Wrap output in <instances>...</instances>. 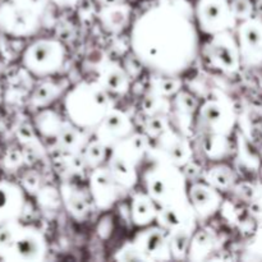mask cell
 <instances>
[{"instance_id": "1", "label": "cell", "mask_w": 262, "mask_h": 262, "mask_svg": "<svg viewBox=\"0 0 262 262\" xmlns=\"http://www.w3.org/2000/svg\"><path fill=\"white\" fill-rule=\"evenodd\" d=\"M194 9L164 2L143 10L130 25V53L150 74L183 77L201 53Z\"/></svg>"}, {"instance_id": "2", "label": "cell", "mask_w": 262, "mask_h": 262, "mask_svg": "<svg viewBox=\"0 0 262 262\" xmlns=\"http://www.w3.org/2000/svg\"><path fill=\"white\" fill-rule=\"evenodd\" d=\"M113 96L95 79L81 81L64 94V117L82 129L94 133L109 110Z\"/></svg>"}, {"instance_id": "3", "label": "cell", "mask_w": 262, "mask_h": 262, "mask_svg": "<svg viewBox=\"0 0 262 262\" xmlns=\"http://www.w3.org/2000/svg\"><path fill=\"white\" fill-rule=\"evenodd\" d=\"M147 166L141 169L142 189L159 207L179 204L188 200V181L179 166L164 160L148 159Z\"/></svg>"}, {"instance_id": "4", "label": "cell", "mask_w": 262, "mask_h": 262, "mask_svg": "<svg viewBox=\"0 0 262 262\" xmlns=\"http://www.w3.org/2000/svg\"><path fill=\"white\" fill-rule=\"evenodd\" d=\"M238 125V115L232 100L212 90L201 101L194 119V136L216 135L232 137Z\"/></svg>"}, {"instance_id": "5", "label": "cell", "mask_w": 262, "mask_h": 262, "mask_svg": "<svg viewBox=\"0 0 262 262\" xmlns=\"http://www.w3.org/2000/svg\"><path fill=\"white\" fill-rule=\"evenodd\" d=\"M66 45L59 37H40L33 40L22 54V66L37 78H50L64 68L67 61Z\"/></svg>"}, {"instance_id": "6", "label": "cell", "mask_w": 262, "mask_h": 262, "mask_svg": "<svg viewBox=\"0 0 262 262\" xmlns=\"http://www.w3.org/2000/svg\"><path fill=\"white\" fill-rule=\"evenodd\" d=\"M200 55L204 56L210 68H214L225 76H234L242 68V59L234 30L207 36V40L201 43Z\"/></svg>"}, {"instance_id": "7", "label": "cell", "mask_w": 262, "mask_h": 262, "mask_svg": "<svg viewBox=\"0 0 262 262\" xmlns=\"http://www.w3.org/2000/svg\"><path fill=\"white\" fill-rule=\"evenodd\" d=\"M49 245L40 229L18 222L9 250L3 260L10 262H41L46 260Z\"/></svg>"}, {"instance_id": "8", "label": "cell", "mask_w": 262, "mask_h": 262, "mask_svg": "<svg viewBox=\"0 0 262 262\" xmlns=\"http://www.w3.org/2000/svg\"><path fill=\"white\" fill-rule=\"evenodd\" d=\"M193 9L201 35L212 36L233 31L238 25L229 0H199Z\"/></svg>"}, {"instance_id": "9", "label": "cell", "mask_w": 262, "mask_h": 262, "mask_svg": "<svg viewBox=\"0 0 262 262\" xmlns=\"http://www.w3.org/2000/svg\"><path fill=\"white\" fill-rule=\"evenodd\" d=\"M151 142L152 145L147 159L168 161L173 165L183 168L196 158L191 138L173 127Z\"/></svg>"}, {"instance_id": "10", "label": "cell", "mask_w": 262, "mask_h": 262, "mask_svg": "<svg viewBox=\"0 0 262 262\" xmlns=\"http://www.w3.org/2000/svg\"><path fill=\"white\" fill-rule=\"evenodd\" d=\"M87 186L99 211H107L114 207L127 193L114 178L106 164L89 171Z\"/></svg>"}, {"instance_id": "11", "label": "cell", "mask_w": 262, "mask_h": 262, "mask_svg": "<svg viewBox=\"0 0 262 262\" xmlns=\"http://www.w3.org/2000/svg\"><path fill=\"white\" fill-rule=\"evenodd\" d=\"M41 17L5 2L0 5V32L9 37H32L40 31Z\"/></svg>"}, {"instance_id": "12", "label": "cell", "mask_w": 262, "mask_h": 262, "mask_svg": "<svg viewBox=\"0 0 262 262\" xmlns=\"http://www.w3.org/2000/svg\"><path fill=\"white\" fill-rule=\"evenodd\" d=\"M242 67L255 68L262 64V20L251 17L235 27Z\"/></svg>"}, {"instance_id": "13", "label": "cell", "mask_w": 262, "mask_h": 262, "mask_svg": "<svg viewBox=\"0 0 262 262\" xmlns=\"http://www.w3.org/2000/svg\"><path fill=\"white\" fill-rule=\"evenodd\" d=\"M132 241L141 251V253L145 256L146 262L173 260L168 230H165L156 223L140 228Z\"/></svg>"}, {"instance_id": "14", "label": "cell", "mask_w": 262, "mask_h": 262, "mask_svg": "<svg viewBox=\"0 0 262 262\" xmlns=\"http://www.w3.org/2000/svg\"><path fill=\"white\" fill-rule=\"evenodd\" d=\"M63 207L67 214L77 223H84L96 209L89 186L79 181H61L59 186Z\"/></svg>"}, {"instance_id": "15", "label": "cell", "mask_w": 262, "mask_h": 262, "mask_svg": "<svg viewBox=\"0 0 262 262\" xmlns=\"http://www.w3.org/2000/svg\"><path fill=\"white\" fill-rule=\"evenodd\" d=\"M133 132H136L135 123L129 115L124 110L114 106L105 115L92 136L112 150L115 145L129 137Z\"/></svg>"}, {"instance_id": "16", "label": "cell", "mask_w": 262, "mask_h": 262, "mask_svg": "<svg viewBox=\"0 0 262 262\" xmlns=\"http://www.w3.org/2000/svg\"><path fill=\"white\" fill-rule=\"evenodd\" d=\"M224 200V193L205 181L189 183L188 201L196 212L199 223L207 222L220 212Z\"/></svg>"}, {"instance_id": "17", "label": "cell", "mask_w": 262, "mask_h": 262, "mask_svg": "<svg viewBox=\"0 0 262 262\" xmlns=\"http://www.w3.org/2000/svg\"><path fill=\"white\" fill-rule=\"evenodd\" d=\"M201 101L199 96L189 90L183 89L171 99V109L169 118L173 128L193 140L194 119Z\"/></svg>"}, {"instance_id": "18", "label": "cell", "mask_w": 262, "mask_h": 262, "mask_svg": "<svg viewBox=\"0 0 262 262\" xmlns=\"http://www.w3.org/2000/svg\"><path fill=\"white\" fill-rule=\"evenodd\" d=\"M156 224L168 230V233H194L200 223L193 207L191 206L188 200H186L179 204L160 207L156 217Z\"/></svg>"}, {"instance_id": "19", "label": "cell", "mask_w": 262, "mask_h": 262, "mask_svg": "<svg viewBox=\"0 0 262 262\" xmlns=\"http://www.w3.org/2000/svg\"><path fill=\"white\" fill-rule=\"evenodd\" d=\"M26 194L19 183L0 181V227L19 222L25 212Z\"/></svg>"}, {"instance_id": "20", "label": "cell", "mask_w": 262, "mask_h": 262, "mask_svg": "<svg viewBox=\"0 0 262 262\" xmlns=\"http://www.w3.org/2000/svg\"><path fill=\"white\" fill-rule=\"evenodd\" d=\"M96 81L114 96H125L129 92L132 84V77L124 68V66L117 61H107L99 69Z\"/></svg>"}, {"instance_id": "21", "label": "cell", "mask_w": 262, "mask_h": 262, "mask_svg": "<svg viewBox=\"0 0 262 262\" xmlns=\"http://www.w3.org/2000/svg\"><path fill=\"white\" fill-rule=\"evenodd\" d=\"M92 133L82 129L66 118L58 136L54 140L55 148L64 155H81L91 140Z\"/></svg>"}, {"instance_id": "22", "label": "cell", "mask_w": 262, "mask_h": 262, "mask_svg": "<svg viewBox=\"0 0 262 262\" xmlns=\"http://www.w3.org/2000/svg\"><path fill=\"white\" fill-rule=\"evenodd\" d=\"M194 141V152L200 159L210 161V163H216V161H224L229 156L230 147V137L216 135H206V136H196Z\"/></svg>"}, {"instance_id": "23", "label": "cell", "mask_w": 262, "mask_h": 262, "mask_svg": "<svg viewBox=\"0 0 262 262\" xmlns=\"http://www.w3.org/2000/svg\"><path fill=\"white\" fill-rule=\"evenodd\" d=\"M222 248V238L215 230L210 228H197L193 233L189 246L188 261L209 260L214 253Z\"/></svg>"}, {"instance_id": "24", "label": "cell", "mask_w": 262, "mask_h": 262, "mask_svg": "<svg viewBox=\"0 0 262 262\" xmlns=\"http://www.w3.org/2000/svg\"><path fill=\"white\" fill-rule=\"evenodd\" d=\"M159 209V205L143 189L133 192L129 202L130 223L137 228L155 224Z\"/></svg>"}, {"instance_id": "25", "label": "cell", "mask_w": 262, "mask_h": 262, "mask_svg": "<svg viewBox=\"0 0 262 262\" xmlns=\"http://www.w3.org/2000/svg\"><path fill=\"white\" fill-rule=\"evenodd\" d=\"M130 15H132V10L129 5L125 3H118V4L101 7L97 18H99L102 30L106 31L110 35H119L132 25Z\"/></svg>"}, {"instance_id": "26", "label": "cell", "mask_w": 262, "mask_h": 262, "mask_svg": "<svg viewBox=\"0 0 262 262\" xmlns=\"http://www.w3.org/2000/svg\"><path fill=\"white\" fill-rule=\"evenodd\" d=\"M106 165L114 176V178L118 181V183L127 192L133 191L136 186L140 183L141 168L133 164L132 161L110 151Z\"/></svg>"}, {"instance_id": "27", "label": "cell", "mask_w": 262, "mask_h": 262, "mask_svg": "<svg viewBox=\"0 0 262 262\" xmlns=\"http://www.w3.org/2000/svg\"><path fill=\"white\" fill-rule=\"evenodd\" d=\"M202 181L225 194L230 193L234 189L239 179H238L237 171L229 164L224 161H216V163H211V165L205 169Z\"/></svg>"}, {"instance_id": "28", "label": "cell", "mask_w": 262, "mask_h": 262, "mask_svg": "<svg viewBox=\"0 0 262 262\" xmlns=\"http://www.w3.org/2000/svg\"><path fill=\"white\" fill-rule=\"evenodd\" d=\"M64 87L50 78H43L31 94L28 99V105L31 109L42 110L50 107L54 102L58 101L60 97L64 96Z\"/></svg>"}, {"instance_id": "29", "label": "cell", "mask_w": 262, "mask_h": 262, "mask_svg": "<svg viewBox=\"0 0 262 262\" xmlns=\"http://www.w3.org/2000/svg\"><path fill=\"white\" fill-rule=\"evenodd\" d=\"M64 120H66V117H63L50 107H46V109L38 110L36 113L35 118H33V125H35L36 130L41 136V138L54 141L58 136Z\"/></svg>"}, {"instance_id": "30", "label": "cell", "mask_w": 262, "mask_h": 262, "mask_svg": "<svg viewBox=\"0 0 262 262\" xmlns=\"http://www.w3.org/2000/svg\"><path fill=\"white\" fill-rule=\"evenodd\" d=\"M184 89L182 76H165V74H150L148 90L168 99H173Z\"/></svg>"}, {"instance_id": "31", "label": "cell", "mask_w": 262, "mask_h": 262, "mask_svg": "<svg viewBox=\"0 0 262 262\" xmlns=\"http://www.w3.org/2000/svg\"><path fill=\"white\" fill-rule=\"evenodd\" d=\"M109 154V148L104 143H101L99 140H96L94 137L92 140H90L86 147L83 148V151L81 152V158L83 160L84 165H86L87 170L90 171L92 169L99 168V166L106 164Z\"/></svg>"}, {"instance_id": "32", "label": "cell", "mask_w": 262, "mask_h": 262, "mask_svg": "<svg viewBox=\"0 0 262 262\" xmlns=\"http://www.w3.org/2000/svg\"><path fill=\"white\" fill-rule=\"evenodd\" d=\"M140 109L143 117L159 114L169 115L171 109V100L147 90V92L143 95L142 100H141Z\"/></svg>"}, {"instance_id": "33", "label": "cell", "mask_w": 262, "mask_h": 262, "mask_svg": "<svg viewBox=\"0 0 262 262\" xmlns=\"http://www.w3.org/2000/svg\"><path fill=\"white\" fill-rule=\"evenodd\" d=\"M35 197L38 207L46 214H55L60 207H63L60 189L54 186H43Z\"/></svg>"}, {"instance_id": "34", "label": "cell", "mask_w": 262, "mask_h": 262, "mask_svg": "<svg viewBox=\"0 0 262 262\" xmlns=\"http://www.w3.org/2000/svg\"><path fill=\"white\" fill-rule=\"evenodd\" d=\"M238 125L241 128V132L248 140H252V133L262 129V109L256 106H251L246 109L238 117Z\"/></svg>"}, {"instance_id": "35", "label": "cell", "mask_w": 262, "mask_h": 262, "mask_svg": "<svg viewBox=\"0 0 262 262\" xmlns=\"http://www.w3.org/2000/svg\"><path fill=\"white\" fill-rule=\"evenodd\" d=\"M237 152H238V160L250 169H260V158H258L257 152L253 150L251 146L250 140L243 135L242 132H238L237 135Z\"/></svg>"}, {"instance_id": "36", "label": "cell", "mask_w": 262, "mask_h": 262, "mask_svg": "<svg viewBox=\"0 0 262 262\" xmlns=\"http://www.w3.org/2000/svg\"><path fill=\"white\" fill-rule=\"evenodd\" d=\"M143 118H145V120H143L142 124V132L145 133V135H147L151 141L159 138L163 133H165L166 130L170 129V128L173 127L169 115L159 114Z\"/></svg>"}, {"instance_id": "37", "label": "cell", "mask_w": 262, "mask_h": 262, "mask_svg": "<svg viewBox=\"0 0 262 262\" xmlns=\"http://www.w3.org/2000/svg\"><path fill=\"white\" fill-rule=\"evenodd\" d=\"M192 235H193V233L188 232L169 233V238H170V252L173 260L182 261L188 258Z\"/></svg>"}, {"instance_id": "38", "label": "cell", "mask_w": 262, "mask_h": 262, "mask_svg": "<svg viewBox=\"0 0 262 262\" xmlns=\"http://www.w3.org/2000/svg\"><path fill=\"white\" fill-rule=\"evenodd\" d=\"M15 137L19 142L20 147H35V148H45V146L41 142V136L36 130L33 123H22L19 127L15 129Z\"/></svg>"}, {"instance_id": "39", "label": "cell", "mask_w": 262, "mask_h": 262, "mask_svg": "<svg viewBox=\"0 0 262 262\" xmlns=\"http://www.w3.org/2000/svg\"><path fill=\"white\" fill-rule=\"evenodd\" d=\"M25 165L26 159L22 147H9L3 155L2 166L5 171L13 173V171L19 170Z\"/></svg>"}, {"instance_id": "40", "label": "cell", "mask_w": 262, "mask_h": 262, "mask_svg": "<svg viewBox=\"0 0 262 262\" xmlns=\"http://www.w3.org/2000/svg\"><path fill=\"white\" fill-rule=\"evenodd\" d=\"M19 184L25 192L30 196L35 197L41 188L43 187L42 176L35 169H28L20 176Z\"/></svg>"}, {"instance_id": "41", "label": "cell", "mask_w": 262, "mask_h": 262, "mask_svg": "<svg viewBox=\"0 0 262 262\" xmlns=\"http://www.w3.org/2000/svg\"><path fill=\"white\" fill-rule=\"evenodd\" d=\"M113 258L117 261H140V262H146L145 256L141 253V251L138 250L137 246L133 243V241L129 242H125L119 250L115 252V255L113 256Z\"/></svg>"}, {"instance_id": "42", "label": "cell", "mask_w": 262, "mask_h": 262, "mask_svg": "<svg viewBox=\"0 0 262 262\" xmlns=\"http://www.w3.org/2000/svg\"><path fill=\"white\" fill-rule=\"evenodd\" d=\"M257 187L258 186H256V184L247 183V182H238L237 186L232 191V193L234 194V199L237 201H239L241 204L247 205L256 194Z\"/></svg>"}, {"instance_id": "43", "label": "cell", "mask_w": 262, "mask_h": 262, "mask_svg": "<svg viewBox=\"0 0 262 262\" xmlns=\"http://www.w3.org/2000/svg\"><path fill=\"white\" fill-rule=\"evenodd\" d=\"M247 215L262 225V187L258 186L253 199L247 204Z\"/></svg>"}, {"instance_id": "44", "label": "cell", "mask_w": 262, "mask_h": 262, "mask_svg": "<svg viewBox=\"0 0 262 262\" xmlns=\"http://www.w3.org/2000/svg\"><path fill=\"white\" fill-rule=\"evenodd\" d=\"M10 2L17 7L22 8V9L28 10V12L38 15V17H42L46 7H48L49 0H10Z\"/></svg>"}, {"instance_id": "45", "label": "cell", "mask_w": 262, "mask_h": 262, "mask_svg": "<svg viewBox=\"0 0 262 262\" xmlns=\"http://www.w3.org/2000/svg\"><path fill=\"white\" fill-rule=\"evenodd\" d=\"M230 5H232L233 14H234L237 22H242V20L252 17L253 9L250 0H233L230 2Z\"/></svg>"}, {"instance_id": "46", "label": "cell", "mask_w": 262, "mask_h": 262, "mask_svg": "<svg viewBox=\"0 0 262 262\" xmlns=\"http://www.w3.org/2000/svg\"><path fill=\"white\" fill-rule=\"evenodd\" d=\"M182 170H183V173H184V176H186L188 183H193V182L202 181L205 169L202 168V166L200 165L199 161H196V159H194V160H192L191 163L187 164L186 166H183V168H182Z\"/></svg>"}, {"instance_id": "47", "label": "cell", "mask_w": 262, "mask_h": 262, "mask_svg": "<svg viewBox=\"0 0 262 262\" xmlns=\"http://www.w3.org/2000/svg\"><path fill=\"white\" fill-rule=\"evenodd\" d=\"M247 252L248 253H255V252L262 253V225L260 227V229L256 232L252 245L248 247Z\"/></svg>"}, {"instance_id": "48", "label": "cell", "mask_w": 262, "mask_h": 262, "mask_svg": "<svg viewBox=\"0 0 262 262\" xmlns=\"http://www.w3.org/2000/svg\"><path fill=\"white\" fill-rule=\"evenodd\" d=\"M51 2L61 9H68V8L76 7L79 0H51Z\"/></svg>"}, {"instance_id": "49", "label": "cell", "mask_w": 262, "mask_h": 262, "mask_svg": "<svg viewBox=\"0 0 262 262\" xmlns=\"http://www.w3.org/2000/svg\"><path fill=\"white\" fill-rule=\"evenodd\" d=\"M96 3L100 7H105V5H113L118 4V3H123V0H96Z\"/></svg>"}, {"instance_id": "50", "label": "cell", "mask_w": 262, "mask_h": 262, "mask_svg": "<svg viewBox=\"0 0 262 262\" xmlns=\"http://www.w3.org/2000/svg\"><path fill=\"white\" fill-rule=\"evenodd\" d=\"M260 171H261V178H262V166L260 168Z\"/></svg>"}, {"instance_id": "51", "label": "cell", "mask_w": 262, "mask_h": 262, "mask_svg": "<svg viewBox=\"0 0 262 262\" xmlns=\"http://www.w3.org/2000/svg\"><path fill=\"white\" fill-rule=\"evenodd\" d=\"M261 132H262V129H261Z\"/></svg>"}]
</instances>
